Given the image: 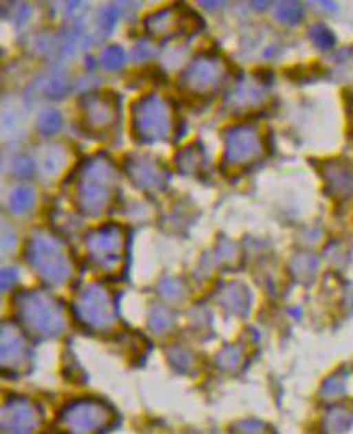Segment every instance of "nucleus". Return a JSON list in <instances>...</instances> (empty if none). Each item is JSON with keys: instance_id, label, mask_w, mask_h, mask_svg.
I'll return each mask as SVG.
<instances>
[{"instance_id": "1", "label": "nucleus", "mask_w": 353, "mask_h": 434, "mask_svg": "<svg viewBox=\"0 0 353 434\" xmlns=\"http://www.w3.org/2000/svg\"><path fill=\"white\" fill-rule=\"evenodd\" d=\"M69 423H74V426L80 429V431L87 433L92 431L103 424V410H100V406H77L72 411V417L69 418Z\"/></svg>"}]
</instances>
